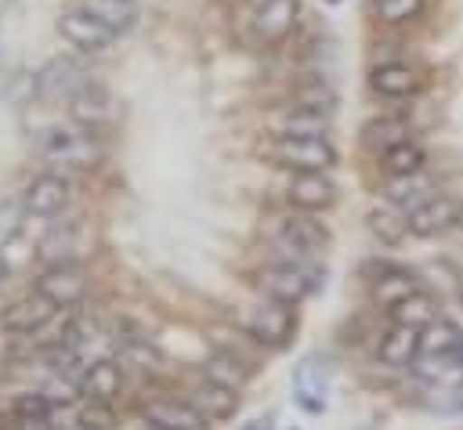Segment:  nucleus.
<instances>
[{
	"instance_id": "obj_36",
	"label": "nucleus",
	"mask_w": 463,
	"mask_h": 430,
	"mask_svg": "<svg viewBox=\"0 0 463 430\" xmlns=\"http://www.w3.org/2000/svg\"><path fill=\"white\" fill-rule=\"evenodd\" d=\"M25 213H29V210H25V202H22V199H7V202H0V249H4L7 242H14V238H18Z\"/></svg>"
},
{
	"instance_id": "obj_35",
	"label": "nucleus",
	"mask_w": 463,
	"mask_h": 430,
	"mask_svg": "<svg viewBox=\"0 0 463 430\" xmlns=\"http://www.w3.org/2000/svg\"><path fill=\"white\" fill-rule=\"evenodd\" d=\"M51 397L43 394V390H29V394H18L14 397V416L22 419V423H43L47 416H51Z\"/></svg>"
},
{
	"instance_id": "obj_2",
	"label": "nucleus",
	"mask_w": 463,
	"mask_h": 430,
	"mask_svg": "<svg viewBox=\"0 0 463 430\" xmlns=\"http://www.w3.org/2000/svg\"><path fill=\"white\" fill-rule=\"evenodd\" d=\"M268 159L293 173H311V170H329L336 163V148L329 145V137L275 134V141L268 145Z\"/></svg>"
},
{
	"instance_id": "obj_10",
	"label": "nucleus",
	"mask_w": 463,
	"mask_h": 430,
	"mask_svg": "<svg viewBox=\"0 0 463 430\" xmlns=\"http://www.w3.org/2000/svg\"><path fill=\"white\" fill-rule=\"evenodd\" d=\"M36 293L54 300L58 307H76L87 296V275H83L80 264H51L36 278Z\"/></svg>"
},
{
	"instance_id": "obj_17",
	"label": "nucleus",
	"mask_w": 463,
	"mask_h": 430,
	"mask_svg": "<svg viewBox=\"0 0 463 430\" xmlns=\"http://www.w3.org/2000/svg\"><path fill=\"white\" fill-rule=\"evenodd\" d=\"M420 332H423V329H416V325H402V322H394V325L380 336L376 358H380L383 365H391V369H405V365H412V361L420 358Z\"/></svg>"
},
{
	"instance_id": "obj_13",
	"label": "nucleus",
	"mask_w": 463,
	"mask_h": 430,
	"mask_svg": "<svg viewBox=\"0 0 463 430\" xmlns=\"http://www.w3.org/2000/svg\"><path fill=\"white\" fill-rule=\"evenodd\" d=\"M286 199L293 210H329L336 202V184L326 177V170H311V173H293L289 188H286Z\"/></svg>"
},
{
	"instance_id": "obj_32",
	"label": "nucleus",
	"mask_w": 463,
	"mask_h": 430,
	"mask_svg": "<svg viewBox=\"0 0 463 430\" xmlns=\"http://www.w3.org/2000/svg\"><path fill=\"white\" fill-rule=\"evenodd\" d=\"M72 246H76V228L69 224V228H54L43 242H40V257L47 260V267L51 264H76L72 260Z\"/></svg>"
},
{
	"instance_id": "obj_28",
	"label": "nucleus",
	"mask_w": 463,
	"mask_h": 430,
	"mask_svg": "<svg viewBox=\"0 0 463 430\" xmlns=\"http://www.w3.org/2000/svg\"><path fill=\"white\" fill-rule=\"evenodd\" d=\"M423 163H427V152H423L416 141H402V145H394V148H387V152H383V170H387L391 177L420 173V170H423Z\"/></svg>"
},
{
	"instance_id": "obj_38",
	"label": "nucleus",
	"mask_w": 463,
	"mask_h": 430,
	"mask_svg": "<svg viewBox=\"0 0 463 430\" xmlns=\"http://www.w3.org/2000/svg\"><path fill=\"white\" fill-rule=\"evenodd\" d=\"M326 4H344V0H326Z\"/></svg>"
},
{
	"instance_id": "obj_8",
	"label": "nucleus",
	"mask_w": 463,
	"mask_h": 430,
	"mask_svg": "<svg viewBox=\"0 0 463 430\" xmlns=\"http://www.w3.org/2000/svg\"><path fill=\"white\" fill-rule=\"evenodd\" d=\"M54 311H61V307L33 289L29 296H22V300H14V304H7L0 311V329L14 332V336H29V332H40L54 318Z\"/></svg>"
},
{
	"instance_id": "obj_15",
	"label": "nucleus",
	"mask_w": 463,
	"mask_h": 430,
	"mask_svg": "<svg viewBox=\"0 0 463 430\" xmlns=\"http://www.w3.org/2000/svg\"><path fill=\"white\" fill-rule=\"evenodd\" d=\"M188 401L199 408V416H203L206 423H224V419H232L235 408H239V390H228V387H221V383H213V379L203 376V379L188 390Z\"/></svg>"
},
{
	"instance_id": "obj_34",
	"label": "nucleus",
	"mask_w": 463,
	"mask_h": 430,
	"mask_svg": "<svg viewBox=\"0 0 463 430\" xmlns=\"http://www.w3.org/2000/svg\"><path fill=\"white\" fill-rule=\"evenodd\" d=\"M76 426H80V430H112V426H116V408H112V401L87 397V405H83L80 416H76Z\"/></svg>"
},
{
	"instance_id": "obj_16",
	"label": "nucleus",
	"mask_w": 463,
	"mask_h": 430,
	"mask_svg": "<svg viewBox=\"0 0 463 430\" xmlns=\"http://www.w3.org/2000/svg\"><path fill=\"white\" fill-rule=\"evenodd\" d=\"M22 202L33 217H54L65 202H69V181L58 173H40L33 177V184L22 192Z\"/></svg>"
},
{
	"instance_id": "obj_5",
	"label": "nucleus",
	"mask_w": 463,
	"mask_h": 430,
	"mask_svg": "<svg viewBox=\"0 0 463 430\" xmlns=\"http://www.w3.org/2000/svg\"><path fill=\"white\" fill-rule=\"evenodd\" d=\"M293 329H297V311L293 304H279V300L257 304L246 318V332L253 336V343L271 347V351L286 347L293 340Z\"/></svg>"
},
{
	"instance_id": "obj_9",
	"label": "nucleus",
	"mask_w": 463,
	"mask_h": 430,
	"mask_svg": "<svg viewBox=\"0 0 463 430\" xmlns=\"http://www.w3.org/2000/svg\"><path fill=\"white\" fill-rule=\"evenodd\" d=\"M459 217H463L459 199H452V195H430L416 210H409V231L420 235V238H430V235H441V231L456 228Z\"/></svg>"
},
{
	"instance_id": "obj_23",
	"label": "nucleus",
	"mask_w": 463,
	"mask_h": 430,
	"mask_svg": "<svg viewBox=\"0 0 463 430\" xmlns=\"http://www.w3.org/2000/svg\"><path fill=\"white\" fill-rule=\"evenodd\" d=\"M203 376L213 379V383H221V387H228V390H242L246 379H250V365L242 358H235L232 351L221 347L210 358H203Z\"/></svg>"
},
{
	"instance_id": "obj_6",
	"label": "nucleus",
	"mask_w": 463,
	"mask_h": 430,
	"mask_svg": "<svg viewBox=\"0 0 463 430\" xmlns=\"http://www.w3.org/2000/svg\"><path fill=\"white\" fill-rule=\"evenodd\" d=\"M87 83H90V76H87V69L80 61H72V58H51L33 76V94L40 101H69Z\"/></svg>"
},
{
	"instance_id": "obj_26",
	"label": "nucleus",
	"mask_w": 463,
	"mask_h": 430,
	"mask_svg": "<svg viewBox=\"0 0 463 430\" xmlns=\"http://www.w3.org/2000/svg\"><path fill=\"white\" fill-rule=\"evenodd\" d=\"M116 351H119V361L130 365V369H137V372H148V376H152V372L163 369L159 347L148 343V340H141V336H123V340H116Z\"/></svg>"
},
{
	"instance_id": "obj_37",
	"label": "nucleus",
	"mask_w": 463,
	"mask_h": 430,
	"mask_svg": "<svg viewBox=\"0 0 463 430\" xmlns=\"http://www.w3.org/2000/svg\"><path fill=\"white\" fill-rule=\"evenodd\" d=\"M239 430H271V416H257V419H250V423L239 426Z\"/></svg>"
},
{
	"instance_id": "obj_30",
	"label": "nucleus",
	"mask_w": 463,
	"mask_h": 430,
	"mask_svg": "<svg viewBox=\"0 0 463 430\" xmlns=\"http://www.w3.org/2000/svg\"><path fill=\"white\" fill-rule=\"evenodd\" d=\"M387 195H391V202L398 206V210H416L423 199H430V192H427V184L420 181V173H405V177H394L391 181V188H387Z\"/></svg>"
},
{
	"instance_id": "obj_1",
	"label": "nucleus",
	"mask_w": 463,
	"mask_h": 430,
	"mask_svg": "<svg viewBox=\"0 0 463 430\" xmlns=\"http://www.w3.org/2000/svg\"><path fill=\"white\" fill-rule=\"evenodd\" d=\"M40 155L47 163H58V166L87 170V166L101 163L105 148L90 126H51L40 134Z\"/></svg>"
},
{
	"instance_id": "obj_19",
	"label": "nucleus",
	"mask_w": 463,
	"mask_h": 430,
	"mask_svg": "<svg viewBox=\"0 0 463 430\" xmlns=\"http://www.w3.org/2000/svg\"><path fill=\"white\" fill-rule=\"evenodd\" d=\"M123 390V369L119 361H109V358H98L83 369L80 376V394L87 397H98V401H116Z\"/></svg>"
},
{
	"instance_id": "obj_31",
	"label": "nucleus",
	"mask_w": 463,
	"mask_h": 430,
	"mask_svg": "<svg viewBox=\"0 0 463 430\" xmlns=\"http://www.w3.org/2000/svg\"><path fill=\"white\" fill-rule=\"evenodd\" d=\"M369 228H373L376 238H383V242H398V238L409 231V213H398L394 202H391V206H380V210H373Z\"/></svg>"
},
{
	"instance_id": "obj_22",
	"label": "nucleus",
	"mask_w": 463,
	"mask_h": 430,
	"mask_svg": "<svg viewBox=\"0 0 463 430\" xmlns=\"http://www.w3.org/2000/svg\"><path fill=\"white\" fill-rule=\"evenodd\" d=\"M463 343V329L449 318H434L423 332H420V358H430V361H449V354Z\"/></svg>"
},
{
	"instance_id": "obj_27",
	"label": "nucleus",
	"mask_w": 463,
	"mask_h": 430,
	"mask_svg": "<svg viewBox=\"0 0 463 430\" xmlns=\"http://www.w3.org/2000/svg\"><path fill=\"white\" fill-rule=\"evenodd\" d=\"M391 318L402 322V325H416V329H427L434 318H438V300L423 289H416L412 296H405L402 304L391 307Z\"/></svg>"
},
{
	"instance_id": "obj_12",
	"label": "nucleus",
	"mask_w": 463,
	"mask_h": 430,
	"mask_svg": "<svg viewBox=\"0 0 463 430\" xmlns=\"http://www.w3.org/2000/svg\"><path fill=\"white\" fill-rule=\"evenodd\" d=\"M300 4L297 0H260L253 7V36L264 43H282L297 25Z\"/></svg>"
},
{
	"instance_id": "obj_21",
	"label": "nucleus",
	"mask_w": 463,
	"mask_h": 430,
	"mask_svg": "<svg viewBox=\"0 0 463 430\" xmlns=\"http://www.w3.org/2000/svg\"><path fill=\"white\" fill-rule=\"evenodd\" d=\"M326 130H329V116H326V108H311V105H289V108L275 119V134L326 137Z\"/></svg>"
},
{
	"instance_id": "obj_29",
	"label": "nucleus",
	"mask_w": 463,
	"mask_h": 430,
	"mask_svg": "<svg viewBox=\"0 0 463 430\" xmlns=\"http://www.w3.org/2000/svg\"><path fill=\"white\" fill-rule=\"evenodd\" d=\"M83 7L98 14L105 25H112L116 33H127L134 25V0H87Z\"/></svg>"
},
{
	"instance_id": "obj_25",
	"label": "nucleus",
	"mask_w": 463,
	"mask_h": 430,
	"mask_svg": "<svg viewBox=\"0 0 463 430\" xmlns=\"http://www.w3.org/2000/svg\"><path fill=\"white\" fill-rule=\"evenodd\" d=\"M362 141H365V148H373V152H387V148H394V145L409 141V123H405L402 116L373 119V123H365Z\"/></svg>"
},
{
	"instance_id": "obj_14",
	"label": "nucleus",
	"mask_w": 463,
	"mask_h": 430,
	"mask_svg": "<svg viewBox=\"0 0 463 430\" xmlns=\"http://www.w3.org/2000/svg\"><path fill=\"white\" fill-rule=\"evenodd\" d=\"M69 119L76 123V126H90V130H98V126H105L109 119H112V94L101 87V83H87V87H80L72 98H69Z\"/></svg>"
},
{
	"instance_id": "obj_11",
	"label": "nucleus",
	"mask_w": 463,
	"mask_h": 430,
	"mask_svg": "<svg viewBox=\"0 0 463 430\" xmlns=\"http://www.w3.org/2000/svg\"><path fill=\"white\" fill-rule=\"evenodd\" d=\"M141 416H145V423L152 430H203L206 426V419L199 416V408L188 397L184 401H177V397H148L141 405Z\"/></svg>"
},
{
	"instance_id": "obj_3",
	"label": "nucleus",
	"mask_w": 463,
	"mask_h": 430,
	"mask_svg": "<svg viewBox=\"0 0 463 430\" xmlns=\"http://www.w3.org/2000/svg\"><path fill=\"white\" fill-rule=\"evenodd\" d=\"M318 267H307L300 257H289L282 264H271L264 275H260V293L268 300H279V304H300L307 300L315 289H318Z\"/></svg>"
},
{
	"instance_id": "obj_24",
	"label": "nucleus",
	"mask_w": 463,
	"mask_h": 430,
	"mask_svg": "<svg viewBox=\"0 0 463 430\" xmlns=\"http://www.w3.org/2000/svg\"><path fill=\"white\" fill-rule=\"evenodd\" d=\"M420 289V282H416V275L412 271H402V267H391V271H383V275H376L373 278V300H376V307H394V304H402L405 296H412Z\"/></svg>"
},
{
	"instance_id": "obj_7",
	"label": "nucleus",
	"mask_w": 463,
	"mask_h": 430,
	"mask_svg": "<svg viewBox=\"0 0 463 430\" xmlns=\"http://www.w3.org/2000/svg\"><path fill=\"white\" fill-rule=\"evenodd\" d=\"M275 242L282 249H289L293 257H311V253L329 246V228L322 220H315L307 210H300V213H289V217L279 220Z\"/></svg>"
},
{
	"instance_id": "obj_18",
	"label": "nucleus",
	"mask_w": 463,
	"mask_h": 430,
	"mask_svg": "<svg viewBox=\"0 0 463 430\" xmlns=\"http://www.w3.org/2000/svg\"><path fill=\"white\" fill-rule=\"evenodd\" d=\"M326 390H329V379H326V369L315 361V358H304L293 372V397L304 412L318 416L326 408Z\"/></svg>"
},
{
	"instance_id": "obj_33",
	"label": "nucleus",
	"mask_w": 463,
	"mask_h": 430,
	"mask_svg": "<svg viewBox=\"0 0 463 430\" xmlns=\"http://www.w3.org/2000/svg\"><path fill=\"white\" fill-rule=\"evenodd\" d=\"M427 0H376V18L387 25H405L423 14Z\"/></svg>"
},
{
	"instance_id": "obj_4",
	"label": "nucleus",
	"mask_w": 463,
	"mask_h": 430,
	"mask_svg": "<svg viewBox=\"0 0 463 430\" xmlns=\"http://www.w3.org/2000/svg\"><path fill=\"white\" fill-rule=\"evenodd\" d=\"M58 33H61V40L65 43H72L76 51H83V54H101L105 47H112L116 43V29L112 25H105L98 14H90L87 7H69V11H61L58 14Z\"/></svg>"
},
{
	"instance_id": "obj_20",
	"label": "nucleus",
	"mask_w": 463,
	"mask_h": 430,
	"mask_svg": "<svg viewBox=\"0 0 463 430\" xmlns=\"http://www.w3.org/2000/svg\"><path fill=\"white\" fill-rule=\"evenodd\" d=\"M369 83H373V90L383 94V98H409V94L420 90V76H416V69L405 65V61H383V65H376V69L369 72Z\"/></svg>"
}]
</instances>
